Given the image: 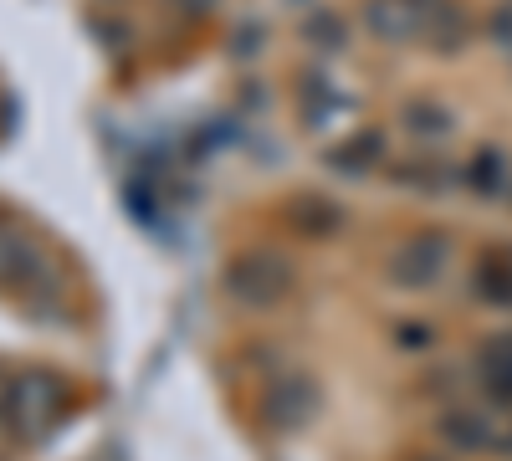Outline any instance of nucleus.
<instances>
[{
  "label": "nucleus",
  "mask_w": 512,
  "mask_h": 461,
  "mask_svg": "<svg viewBox=\"0 0 512 461\" xmlns=\"http://www.w3.org/2000/svg\"><path fill=\"white\" fill-rule=\"evenodd\" d=\"M292 262L277 257V251H246L226 267V292L241 308H277L292 292Z\"/></svg>",
  "instance_id": "nucleus-1"
},
{
  "label": "nucleus",
  "mask_w": 512,
  "mask_h": 461,
  "mask_svg": "<svg viewBox=\"0 0 512 461\" xmlns=\"http://www.w3.org/2000/svg\"><path fill=\"white\" fill-rule=\"evenodd\" d=\"M0 287L6 292H21V298H31L36 287H52V262L47 251L36 246L31 231L0 221Z\"/></svg>",
  "instance_id": "nucleus-2"
},
{
  "label": "nucleus",
  "mask_w": 512,
  "mask_h": 461,
  "mask_svg": "<svg viewBox=\"0 0 512 461\" xmlns=\"http://www.w3.org/2000/svg\"><path fill=\"white\" fill-rule=\"evenodd\" d=\"M6 410H11V421L16 431L26 436H47L57 426V415H62V385H57V374H21V380H11V395H6Z\"/></svg>",
  "instance_id": "nucleus-3"
},
{
  "label": "nucleus",
  "mask_w": 512,
  "mask_h": 461,
  "mask_svg": "<svg viewBox=\"0 0 512 461\" xmlns=\"http://www.w3.org/2000/svg\"><path fill=\"white\" fill-rule=\"evenodd\" d=\"M446 262H451L446 236H410L390 251V282L395 287H431V282H441Z\"/></svg>",
  "instance_id": "nucleus-4"
},
{
  "label": "nucleus",
  "mask_w": 512,
  "mask_h": 461,
  "mask_svg": "<svg viewBox=\"0 0 512 461\" xmlns=\"http://www.w3.org/2000/svg\"><path fill=\"white\" fill-rule=\"evenodd\" d=\"M364 16H369V31L384 41H415L441 21L436 0H369Z\"/></svg>",
  "instance_id": "nucleus-5"
},
{
  "label": "nucleus",
  "mask_w": 512,
  "mask_h": 461,
  "mask_svg": "<svg viewBox=\"0 0 512 461\" xmlns=\"http://www.w3.org/2000/svg\"><path fill=\"white\" fill-rule=\"evenodd\" d=\"M6 395H11V385H0V410H6Z\"/></svg>",
  "instance_id": "nucleus-6"
}]
</instances>
